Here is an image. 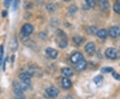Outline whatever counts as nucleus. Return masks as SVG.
I'll return each mask as SVG.
<instances>
[{
  "label": "nucleus",
  "mask_w": 120,
  "mask_h": 99,
  "mask_svg": "<svg viewBox=\"0 0 120 99\" xmlns=\"http://www.w3.org/2000/svg\"><path fill=\"white\" fill-rule=\"evenodd\" d=\"M57 36H58V38H59V46L63 49L65 48L68 46V44L65 34L63 31L58 30Z\"/></svg>",
  "instance_id": "f257e3e1"
},
{
  "label": "nucleus",
  "mask_w": 120,
  "mask_h": 99,
  "mask_svg": "<svg viewBox=\"0 0 120 99\" xmlns=\"http://www.w3.org/2000/svg\"><path fill=\"white\" fill-rule=\"evenodd\" d=\"M34 27L30 24H26L22 26L21 34L23 37H27L33 33Z\"/></svg>",
  "instance_id": "f03ea898"
},
{
  "label": "nucleus",
  "mask_w": 120,
  "mask_h": 99,
  "mask_svg": "<svg viewBox=\"0 0 120 99\" xmlns=\"http://www.w3.org/2000/svg\"><path fill=\"white\" fill-rule=\"evenodd\" d=\"M45 93L49 98H56L60 94V91L55 86H50L45 90Z\"/></svg>",
  "instance_id": "7ed1b4c3"
},
{
  "label": "nucleus",
  "mask_w": 120,
  "mask_h": 99,
  "mask_svg": "<svg viewBox=\"0 0 120 99\" xmlns=\"http://www.w3.org/2000/svg\"><path fill=\"white\" fill-rule=\"evenodd\" d=\"M12 86H13V92L18 96H22V95L23 94L24 92L22 84L17 81H14L12 84Z\"/></svg>",
  "instance_id": "20e7f679"
},
{
  "label": "nucleus",
  "mask_w": 120,
  "mask_h": 99,
  "mask_svg": "<svg viewBox=\"0 0 120 99\" xmlns=\"http://www.w3.org/2000/svg\"><path fill=\"white\" fill-rule=\"evenodd\" d=\"M105 56L107 58L111 59V60H115L117 58L118 56V52L117 50L114 48H109L105 52Z\"/></svg>",
  "instance_id": "39448f33"
},
{
  "label": "nucleus",
  "mask_w": 120,
  "mask_h": 99,
  "mask_svg": "<svg viewBox=\"0 0 120 99\" xmlns=\"http://www.w3.org/2000/svg\"><path fill=\"white\" fill-rule=\"evenodd\" d=\"M109 34L112 38H116L120 36V28L118 26H112L109 30Z\"/></svg>",
  "instance_id": "423d86ee"
},
{
  "label": "nucleus",
  "mask_w": 120,
  "mask_h": 99,
  "mask_svg": "<svg viewBox=\"0 0 120 99\" xmlns=\"http://www.w3.org/2000/svg\"><path fill=\"white\" fill-rule=\"evenodd\" d=\"M83 59H84L83 55L80 52H75V53L73 54L70 57V61L73 64H77Z\"/></svg>",
  "instance_id": "0eeeda50"
},
{
  "label": "nucleus",
  "mask_w": 120,
  "mask_h": 99,
  "mask_svg": "<svg viewBox=\"0 0 120 99\" xmlns=\"http://www.w3.org/2000/svg\"><path fill=\"white\" fill-rule=\"evenodd\" d=\"M85 50L86 52L90 55V56H93L95 54V46L94 42H89L85 46Z\"/></svg>",
  "instance_id": "6e6552de"
},
{
  "label": "nucleus",
  "mask_w": 120,
  "mask_h": 99,
  "mask_svg": "<svg viewBox=\"0 0 120 99\" xmlns=\"http://www.w3.org/2000/svg\"><path fill=\"white\" fill-rule=\"evenodd\" d=\"M32 77V74L30 72H24L19 74V78L22 80V82H29L30 83V79Z\"/></svg>",
  "instance_id": "1a4fd4ad"
},
{
  "label": "nucleus",
  "mask_w": 120,
  "mask_h": 99,
  "mask_svg": "<svg viewBox=\"0 0 120 99\" xmlns=\"http://www.w3.org/2000/svg\"><path fill=\"white\" fill-rule=\"evenodd\" d=\"M45 53L52 59H56L58 56V52L56 49L52 48H47L45 50Z\"/></svg>",
  "instance_id": "9d476101"
},
{
  "label": "nucleus",
  "mask_w": 120,
  "mask_h": 99,
  "mask_svg": "<svg viewBox=\"0 0 120 99\" xmlns=\"http://www.w3.org/2000/svg\"><path fill=\"white\" fill-rule=\"evenodd\" d=\"M87 66V61L85 59H83L81 61H79L78 63L75 65V70L79 71V72H82L83 70H86V68Z\"/></svg>",
  "instance_id": "9b49d317"
},
{
  "label": "nucleus",
  "mask_w": 120,
  "mask_h": 99,
  "mask_svg": "<svg viewBox=\"0 0 120 99\" xmlns=\"http://www.w3.org/2000/svg\"><path fill=\"white\" fill-rule=\"evenodd\" d=\"M61 85L64 89L68 90L69 88H71V87L72 86V83L68 78L65 77L63 78L61 80Z\"/></svg>",
  "instance_id": "f8f14e48"
},
{
  "label": "nucleus",
  "mask_w": 120,
  "mask_h": 99,
  "mask_svg": "<svg viewBox=\"0 0 120 99\" xmlns=\"http://www.w3.org/2000/svg\"><path fill=\"white\" fill-rule=\"evenodd\" d=\"M99 8L103 12H107L109 9V4L107 1H105V0L99 1Z\"/></svg>",
  "instance_id": "ddd939ff"
},
{
  "label": "nucleus",
  "mask_w": 120,
  "mask_h": 99,
  "mask_svg": "<svg viewBox=\"0 0 120 99\" xmlns=\"http://www.w3.org/2000/svg\"><path fill=\"white\" fill-rule=\"evenodd\" d=\"M61 72L63 73V74H64L65 76L67 77H71L72 76L73 74V70L70 68L68 67H64L61 69Z\"/></svg>",
  "instance_id": "4468645a"
},
{
  "label": "nucleus",
  "mask_w": 120,
  "mask_h": 99,
  "mask_svg": "<svg viewBox=\"0 0 120 99\" xmlns=\"http://www.w3.org/2000/svg\"><path fill=\"white\" fill-rule=\"evenodd\" d=\"M96 35L98 36V38H99L105 39L107 38V35H108V32L105 29H101V30L98 31Z\"/></svg>",
  "instance_id": "2eb2a0df"
},
{
  "label": "nucleus",
  "mask_w": 120,
  "mask_h": 99,
  "mask_svg": "<svg viewBox=\"0 0 120 99\" xmlns=\"http://www.w3.org/2000/svg\"><path fill=\"white\" fill-rule=\"evenodd\" d=\"M103 81V76L102 75H98L94 78V82L98 86L101 85Z\"/></svg>",
  "instance_id": "dca6fc26"
},
{
  "label": "nucleus",
  "mask_w": 120,
  "mask_h": 99,
  "mask_svg": "<svg viewBox=\"0 0 120 99\" xmlns=\"http://www.w3.org/2000/svg\"><path fill=\"white\" fill-rule=\"evenodd\" d=\"M73 41L76 45H81L85 42V39L81 36H75L73 38Z\"/></svg>",
  "instance_id": "f3484780"
},
{
  "label": "nucleus",
  "mask_w": 120,
  "mask_h": 99,
  "mask_svg": "<svg viewBox=\"0 0 120 99\" xmlns=\"http://www.w3.org/2000/svg\"><path fill=\"white\" fill-rule=\"evenodd\" d=\"M11 50L13 52H15L17 50V48H18V42H17V40L16 38H13L11 40Z\"/></svg>",
  "instance_id": "a211bd4d"
},
{
  "label": "nucleus",
  "mask_w": 120,
  "mask_h": 99,
  "mask_svg": "<svg viewBox=\"0 0 120 99\" xmlns=\"http://www.w3.org/2000/svg\"><path fill=\"white\" fill-rule=\"evenodd\" d=\"M77 11V7L75 5H71L68 9V14L69 16H72Z\"/></svg>",
  "instance_id": "6ab92c4d"
},
{
  "label": "nucleus",
  "mask_w": 120,
  "mask_h": 99,
  "mask_svg": "<svg viewBox=\"0 0 120 99\" xmlns=\"http://www.w3.org/2000/svg\"><path fill=\"white\" fill-rule=\"evenodd\" d=\"M98 30H97V28L95 27V26H90L87 29V32L89 34H92L94 35L95 34H97L98 32Z\"/></svg>",
  "instance_id": "aec40b11"
},
{
  "label": "nucleus",
  "mask_w": 120,
  "mask_h": 99,
  "mask_svg": "<svg viewBox=\"0 0 120 99\" xmlns=\"http://www.w3.org/2000/svg\"><path fill=\"white\" fill-rule=\"evenodd\" d=\"M4 48L3 46V45L0 46V66H1L2 63L4 62Z\"/></svg>",
  "instance_id": "412c9836"
},
{
  "label": "nucleus",
  "mask_w": 120,
  "mask_h": 99,
  "mask_svg": "<svg viewBox=\"0 0 120 99\" xmlns=\"http://www.w3.org/2000/svg\"><path fill=\"white\" fill-rule=\"evenodd\" d=\"M113 10L116 13L120 14V0L117 1L113 5Z\"/></svg>",
  "instance_id": "4be33fe9"
},
{
  "label": "nucleus",
  "mask_w": 120,
  "mask_h": 99,
  "mask_svg": "<svg viewBox=\"0 0 120 99\" xmlns=\"http://www.w3.org/2000/svg\"><path fill=\"white\" fill-rule=\"evenodd\" d=\"M114 71V70L112 67H103L101 69V72L102 73H110L113 72Z\"/></svg>",
  "instance_id": "5701e85b"
},
{
  "label": "nucleus",
  "mask_w": 120,
  "mask_h": 99,
  "mask_svg": "<svg viewBox=\"0 0 120 99\" xmlns=\"http://www.w3.org/2000/svg\"><path fill=\"white\" fill-rule=\"evenodd\" d=\"M86 5L89 8H94L95 3L94 1L93 0H86Z\"/></svg>",
  "instance_id": "b1692460"
},
{
  "label": "nucleus",
  "mask_w": 120,
  "mask_h": 99,
  "mask_svg": "<svg viewBox=\"0 0 120 99\" xmlns=\"http://www.w3.org/2000/svg\"><path fill=\"white\" fill-rule=\"evenodd\" d=\"M19 4V1H18V0L13 1V3H12V9L13 11H15L18 8Z\"/></svg>",
  "instance_id": "393cba45"
},
{
  "label": "nucleus",
  "mask_w": 120,
  "mask_h": 99,
  "mask_svg": "<svg viewBox=\"0 0 120 99\" xmlns=\"http://www.w3.org/2000/svg\"><path fill=\"white\" fill-rule=\"evenodd\" d=\"M112 75L113 77L114 78L117 80H120V74L117 72H116V71H113L112 73Z\"/></svg>",
  "instance_id": "a878e982"
},
{
  "label": "nucleus",
  "mask_w": 120,
  "mask_h": 99,
  "mask_svg": "<svg viewBox=\"0 0 120 99\" xmlns=\"http://www.w3.org/2000/svg\"><path fill=\"white\" fill-rule=\"evenodd\" d=\"M13 3V1H10V0H6V1H4V5L5 8H9L10 5H11V4Z\"/></svg>",
  "instance_id": "bb28decb"
},
{
  "label": "nucleus",
  "mask_w": 120,
  "mask_h": 99,
  "mask_svg": "<svg viewBox=\"0 0 120 99\" xmlns=\"http://www.w3.org/2000/svg\"><path fill=\"white\" fill-rule=\"evenodd\" d=\"M47 9L49 11V12H53L55 10V7L53 4H48L47 5Z\"/></svg>",
  "instance_id": "cd10ccee"
},
{
  "label": "nucleus",
  "mask_w": 120,
  "mask_h": 99,
  "mask_svg": "<svg viewBox=\"0 0 120 99\" xmlns=\"http://www.w3.org/2000/svg\"><path fill=\"white\" fill-rule=\"evenodd\" d=\"M1 15H2V17H7V16H8V12H7L6 10H4V11L2 12V13H1Z\"/></svg>",
  "instance_id": "c85d7f7f"
},
{
  "label": "nucleus",
  "mask_w": 120,
  "mask_h": 99,
  "mask_svg": "<svg viewBox=\"0 0 120 99\" xmlns=\"http://www.w3.org/2000/svg\"><path fill=\"white\" fill-rule=\"evenodd\" d=\"M64 99H74L73 97L71 96V95H67L65 97Z\"/></svg>",
  "instance_id": "c756f323"
},
{
  "label": "nucleus",
  "mask_w": 120,
  "mask_h": 99,
  "mask_svg": "<svg viewBox=\"0 0 120 99\" xmlns=\"http://www.w3.org/2000/svg\"><path fill=\"white\" fill-rule=\"evenodd\" d=\"M15 99H26L25 98L22 97V96H17V98H15Z\"/></svg>",
  "instance_id": "7c9ffc66"
},
{
  "label": "nucleus",
  "mask_w": 120,
  "mask_h": 99,
  "mask_svg": "<svg viewBox=\"0 0 120 99\" xmlns=\"http://www.w3.org/2000/svg\"><path fill=\"white\" fill-rule=\"evenodd\" d=\"M0 94H1V88H0Z\"/></svg>",
  "instance_id": "2f4dec72"
}]
</instances>
